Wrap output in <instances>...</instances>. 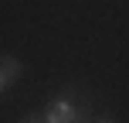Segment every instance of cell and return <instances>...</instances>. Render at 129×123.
Segmentation results:
<instances>
[{
  "instance_id": "1",
  "label": "cell",
  "mask_w": 129,
  "mask_h": 123,
  "mask_svg": "<svg viewBox=\"0 0 129 123\" xmlns=\"http://www.w3.org/2000/svg\"><path fill=\"white\" fill-rule=\"evenodd\" d=\"M41 120L44 123H88V113H85V106H78L71 99V92H64V96H54L48 103Z\"/></svg>"
},
{
  "instance_id": "2",
  "label": "cell",
  "mask_w": 129,
  "mask_h": 123,
  "mask_svg": "<svg viewBox=\"0 0 129 123\" xmlns=\"http://www.w3.org/2000/svg\"><path fill=\"white\" fill-rule=\"evenodd\" d=\"M20 72H24V65H20L17 58H7L4 55V58H0V92H4L14 79H20Z\"/></svg>"
},
{
  "instance_id": "3",
  "label": "cell",
  "mask_w": 129,
  "mask_h": 123,
  "mask_svg": "<svg viewBox=\"0 0 129 123\" xmlns=\"http://www.w3.org/2000/svg\"><path fill=\"white\" fill-rule=\"evenodd\" d=\"M24 123H44V120H41V116H38V113H34V116H27Z\"/></svg>"
},
{
  "instance_id": "4",
  "label": "cell",
  "mask_w": 129,
  "mask_h": 123,
  "mask_svg": "<svg viewBox=\"0 0 129 123\" xmlns=\"http://www.w3.org/2000/svg\"><path fill=\"white\" fill-rule=\"evenodd\" d=\"M95 123H112V120H109V116H99V120H95Z\"/></svg>"
}]
</instances>
